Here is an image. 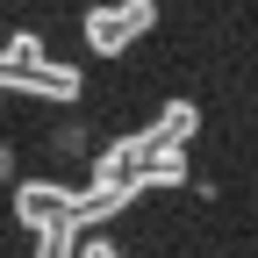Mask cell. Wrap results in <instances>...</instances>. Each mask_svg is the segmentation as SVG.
<instances>
[{
  "mask_svg": "<svg viewBox=\"0 0 258 258\" xmlns=\"http://www.w3.org/2000/svg\"><path fill=\"white\" fill-rule=\"evenodd\" d=\"M151 22H158V0H108V8H86V50L122 57Z\"/></svg>",
  "mask_w": 258,
  "mask_h": 258,
  "instance_id": "cell-1",
  "label": "cell"
},
{
  "mask_svg": "<svg viewBox=\"0 0 258 258\" xmlns=\"http://www.w3.org/2000/svg\"><path fill=\"white\" fill-rule=\"evenodd\" d=\"M0 93H22V101H79V72L72 64H22L0 50Z\"/></svg>",
  "mask_w": 258,
  "mask_h": 258,
  "instance_id": "cell-2",
  "label": "cell"
},
{
  "mask_svg": "<svg viewBox=\"0 0 258 258\" xmlns=\"http://www.w3.org/2000/svg\"><path fill=\"white\" fill-rule=\"evenodd\" d=\"M64 215H72V186H57V179H22L15 186V222L22 230H50Z\"/></svg>",
  "mask_w": 258,
  "mask_h": 258,
  "instance_id": "cell-3",
  "label": "cell"
},
{
  "mask_svg": "<svg viewBox=\"0 0 258 258\" xmlns=\"http://www.w3.org/2000/svg\"><path fill=\"white\" fill-rule=\"evenodd\" d=\"M144 186H186V151L172 137H158L151 158H144Z\"/></svg>",
  "mask_w": 258,
  "mask_h": 258,
  "instance_id": "cell-4",
  "label": "cell"
},
{
  "mask_svg": "<svg viewBox=\"0 0 258 258\" xmlns=\"http://www.w3.org/2000/svg\"><path fill=\"white\" fill-rule=\"evenodd\" d=\"M86 230L79 222H50V230H36V258H79Z\"/></svg>",
  "mask_w": 258,
  "mask_h": 258,
  "instance_id": "cell-5",
  "label": "cell"
},
{
  "mask_svg": "<svg viewBox=\"0 0 258 258\" xmlns=\"http://www.w3.org/2000/svg\"><path fill=\"white\" fill-rule=\"evenodd\" d=\"M194 122H201V108H194V101H165V115H158V137L186 144V137H194Z\"/></svg>",
  "mask_w": 258,
  "mask_h": 258,
  "instance_id": "cell-6",
  "label": "cell"
},
{
  "mask_svg": "<svg viewBox=\"0 0 258 258\" xmlns=\"http://www.w3.org/2000/svg\"><path fill=\"white\" fill-rule=\"evenodd\" d=\"M79 258H122V251H115L108 237H86V244H79Z\"/></svg>",
  "mask_w": 258,
  "mask_h": 258,
  "instance_id": "cell-7",
  "label": "cell"
},
{
  "mask_svg": "<svg viewBox=\"0 0 258 258\" xmlns=\"http://www.w3.org/2000/svg\"><path fill=\"white\" fill-rule=\"evenodd\" d=\"M8 165H15V158H8V144H0V172H8Z\"/></svg>",
  "mask_w": 258,
  "mask_h": 258,
  "instance_id": "cell-8",
  "label": "cell"
}]
</instances>
